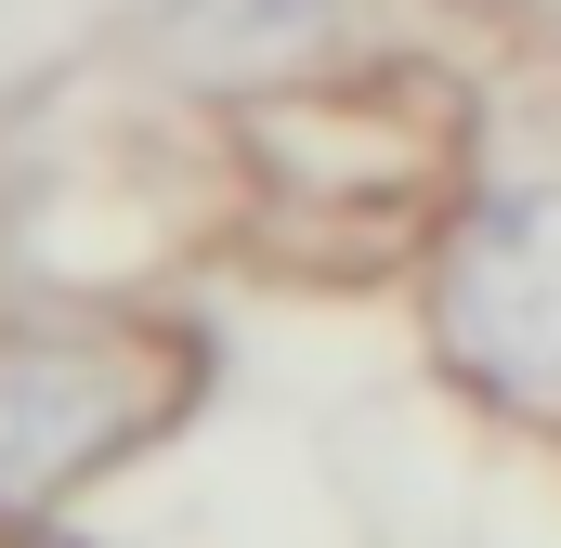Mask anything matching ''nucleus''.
Returning <instances> with one entry per match:
<instances>
[{
	"mask_svg": "<svg viewBox=\"0 0 561 548\" xmlns=\"http://www.w3.org/2000/svg\"><path fill=\"white\" fill-rule=\"evenodd\" d=\"M209 353L144 313H26L0 327V536L53 523L79 483L144 457L196 406Z\"/></svg>",
	"mask_w": 561,
	"mask_h": 548,
	"instance_id": "f257e3e1",
	"label": "nucleus"
},
{
	"mask_svg": "<svg viewBox=\"0 0 561 548\" xmlns=\"http://www.w3.org/2000/svg\"><path fill=\"white\" fill-rule=\"evenodd\" d=\"M431 353L510 418H561V183H470L419 249Z\"/></svg>",
	"mask_w": 561,
	"mask_h": 548,
	"instance_id": "f03ea898",
	"label": "nucleus"
},
{
	"mask_svg": "<svg viewBox=\"0 0 561 548\" xmlns=\"http://www.w3.org/2000/svg\"><path fill=\"white\" fill-rule=\"evenodd\" d=\"M144 66L196 105H275L340 66V0H144Z\"/></svg>",
	"mask_w": 561,
	"mask_h": 548,
	"instance_id": "7ed1b4c3",
	"label": "nucleus"
},
{
	"mask_svg": "<svg viewBox=\"0 0 561 548\" xmlns=\"http://www.w3.org/2000/svg\"><path fill=\"white\" fill-rule=\"evenodd\" d=\"M13 548H92V536H53V523H26V536H13Z\"/></svg>",
	"mask_w": 561,
	"mask_h": 548,
	"instance_id": "20e7f679",
	"label": "nucleus"
}]
</instances>
